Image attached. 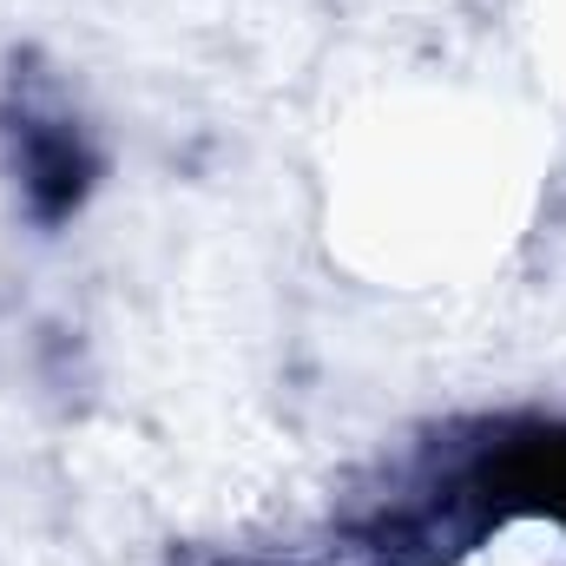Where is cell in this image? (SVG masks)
Here are the masks:
<instances>
[{"label":"cell","instance_id":"6da1fadb","mask_svg":"<svg viewBox=\"0 0 566 566\" xmlns=\"http://www.w3.org/2000/svg\"><path fill=\"white\" fill-rule=\"evenodd\" d=\"M20 178H27V198H33L40 218H66V211L86 198L93 158H86V145L73 139L66 126H53V133L27 126V133H20Z\"/></svg>","mask_w":566,"mask_h":566}]
</instances>
